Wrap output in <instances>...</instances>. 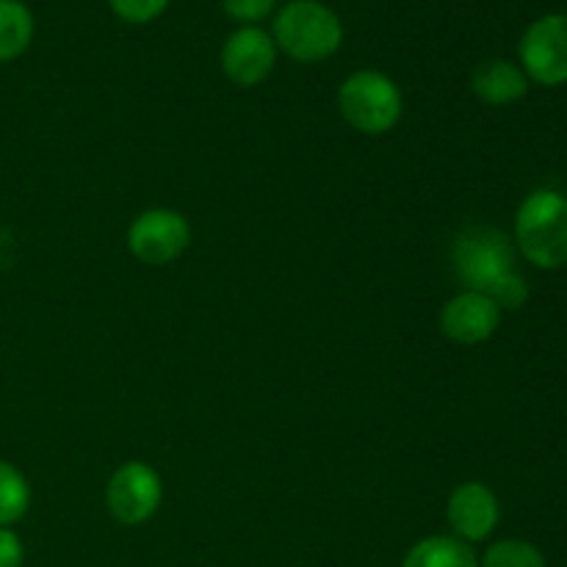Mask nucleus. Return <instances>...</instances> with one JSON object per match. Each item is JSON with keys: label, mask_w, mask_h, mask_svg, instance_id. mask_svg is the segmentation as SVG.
I'll use <instances>...</instances> for the list:
<instances>
[{"label": "nucleus", "mask_w": 567, "mask_h": 567, "mask_svg": "<svg viewBox=\"0 0 567 567\" xmlns=\"http://www.w3.org/2000/svg\"><path fill=\"white\" fill-rule=\"evenodd\" d=\"M452 264L465 291L487 293L502 310H518L529 299V286L515 271L513 244L496 227H465L454 238Z\"/></svg>", "instance_id": "nucleus-1"}, {"label": "nucleus", "mask_w": 567, "mask_h": 567, "mask_svg": "<svg viewBox=\"0 0 567 567\" xmlns=\"http://www.w3.org/2000/svg\"><path fill=\"white\" fill-rule=\"evenodd\" d=\"M515 244L526 264L543 271L567 266V197L554 188L526 194L515 214Z\"/></svg>", "instance_id": "nucleus-2"}, {"label": "nucleus", "mask_w": 567, "mask_h": 567, "mask_svg": "<svg viewBox=\"0 0 567 567\" xmlns=\"http://www.w3.org/2000/svg\"><path fill=\"white\" fill-rule=\"evenodd\" d=\"M271 39L288 59L316 64L338 53L343 25L341 17L321 0H288L282 9H277Z\"/></svg>", "instance_id": "nucleus-3"}, {"label": "nucleus", "mask_w": 567, "mask_h": 567, "mask_svg": "<svg viewBox=\"0 0 567 567\" xmlns=\"http://www.w3.org/2000/svg\"><path fill=\"white\" fill-rule=\"evenodd\" d=\"M338 109L358 133L382 136L399 125L404 100L385 72L358 70L338 89Z\"/></svg>", "instance_id": "nucleus-4"}, {"label": "nucleus", "mask_w": 567, "mask_h": 567, "mask_svg": "<svg viewBox=\"0 0 567 567\" xmlns=\"http://www.w3.org/2000/svg\"><path fill=\"white\" fill-rule=\"evenodd\" d=\"M164 502V482L153 465L142 460L120 465L105 485V507L122 526H142L158 513Z\"/></svg>", "instance_id": "nucleus-5"}, {"label": "nucleus", "mask_w": 567, "mask_h": 567, "mask_svg": "<svg viewBox=\"0 0 567 567\" xmlns=\"http://www.w3.org/2000/svg\"><path fill=\"white\" fill-rule=\"evenodd\" d=\"M520 70L529 83L565 86L567 83V14H546L532 22L518 42Z\"/></svg>", "instance_id": "nucleus-6"}, {"label": "nucleus", "mask_w": 567, "mask_h": 567, "mask_svg": "<svg viewBox=\"0 0 567 567\" xmlns=\"http://www.w3.org/2000/svg\"><path fill=\"white\" fill-rule=\"evenodd\" d=\"M192 244V225L181 210L150 208L127 227V249L150 266H166L181 258Z\"/></svg>", "instance_id": "nucleus-7"}, {"label": "nucleus", "mask_w": 567, "mask_h": 567, "mask_svg": "<svg viewBox=\"0 0 567 567\" xmlns=\"http://www.w3.org/2000/svg\"><path fill=\"white\" fill-rule=\"evenodd\" d=\"M277 64V44L260 25H241L221 48V70L236 86L252 89L271 75Z\"/></svg>", "instance_id": "nucleus-8"}, {"label": "nucleus", "mask_w": 567, "mask_h": 567, "mask_svg": "<svg viewBox=\"0 0 567 567\" xmlns=\"http://www.w3.org/2000/svg\"><path fill=\"white\" fill-rule=\"evenodd\" d=\"M502 313L504 310L487 293L460 291L457 297L443 305L437 324L449 341L460 343V347H476L496 336Z\"/></svg>", "instance_id": "nucleus-9"}, {"label": "nucleus", "mask_w": 567, "mask_h": 567, "mask_svg": "<svg viewBox=\"0 0 567 567\" xmlns=\"http://www.w3.org/2000/svg\"><path fill=\"white\" fill-rule=\"evenodd\" d=\"M446 518L457 540L468 543V546L487 540L502 518L498 496L482 482H463L449 496Z\"/></svg>", "instance_id": "nucleus-10"}, {"label": "nucleus", "mask_w": 567, "mask_h": 567, "mask_svg": "<svg viewBox=\"0 0 567 567\" xmlns=\"http://www.w3.org/2000/svg\"><path fill=\"white\" fill-rule=\"evenodd\" d=\"M471 89L487 105H513L529 92V78L518 64L504 59H491L480 64L471 75Z\"/></svg>", "instance_id": "nucleus-11"}, {"label": "nucleus", "mask_w": 567, "mask_h": 567, "mask_svg": "<svg viewBox=\"0 0 567 567\" xmlns=\"http://www.w3.org/2000/svg\"><path fill=\"white\" fill-rule=\"evenodd\" d=\"M402 567H480V557L454 535H432L410 548Z\"/></svg>", "instance_id": "nucleus-12"}, {"label": "nucleus", "mask_w": 567, "mask_h": 567, "mask_svg": "<svg viewBox=\"0 0 567 567\" xmlns=\"http://www.w3.org/2000/svg\"><path fill=\"white\" fill-rule=\"evenodd\" d=\"M33 39V14L22 0H0V64L20 59Z\"/></svg>", "instance_id": "nucleus-13"}, {"label": "nucleus", "mask_w": 567, "mask_h": 567, "mask_svg": "<svg viewBox=\"0 0 567 567\" xmlns=\"http://www.w3.org/2000/svg\"><path fill=\"white\" fill-rule=\"evenodd\" d=\"M31 509V485L9 460H0V526H14Z\"/></svg>", "instance_id": "nucleus-14"}, {"label": "nucleus", "mask_w": 567, "mask_h": 567, "mask_svg": "<svg viewBox=\"0 0 567 567\" xmlns=\"http://www.w3.org/2000/svg\"><path fill=\"white\" fill-rule=\"evenodd\" d=\"M480 567H548L540 548L529 540H498L480 559Z\"/></svg>", "instance_id": "nucleus-15"}, {"label": "nucleus", "mask_w": 567, "mask_h": 567, "mask_svg": "<svg viewBox=\"0 0 567 567\" xmlns=\"http://www.w3.org/2000/svg\"><path fill=\"white\" fill-rule=\"evenodd\" d=\"M109 3L120 20L131 22V25H144L164 14L169 0H109Z\"/></svg>", "instance_id": "nucleus-16"}, {"label": "nucleus", "mask_w": 567, "mask_h": 567, "mask_svg": "<svg viewBox=\"0 0 567 567\" xmlns=\"http://www.w3.org/2000/svg\"><path fill=\"white\" fill-rule=\"evenodd\" d=\"M221 9L241 25H258L277 9V0H221Z\"/></svg>", "instance_id": "nucleus-17"}, {"label": "nucleus", "mask_w": 567, "mask_h": 567, "mask_svg": "<svg viewBox=\"0 0 567 567\" xmlns=\"http://www.w3.org/2000/svg\"><path fill=\"white\" fill-rule=\"evenodd\" d=\"M25 563V546L20 535L9 526H0V567H22Z\"/></svg>", "instance_id": "nucleus-18"}]
</instances>
